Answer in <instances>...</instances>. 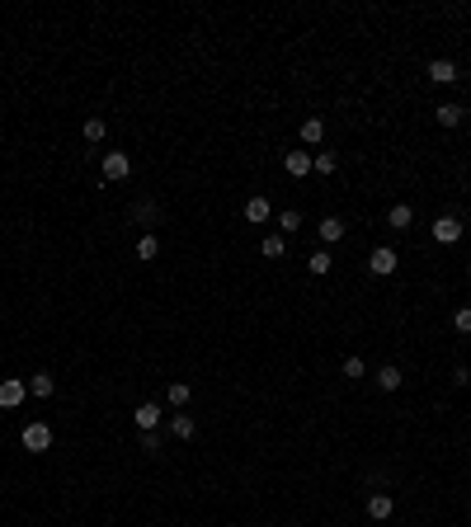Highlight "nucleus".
Returning <instances> with one entry per match:
<instances>
[{
  "label": "nucleus",
  "instance_id": "2",
  "mask_svg": "<svg viewBox=\"0 0 471 527\" xmlns=\"http://www.w3.org/2000/svg\"><path fill=\"white\" fill-rule=\"evenodd\" d=\"M24 448H29V452H47V448H52V429H47L43 419L24 424Z\"/></svg>",
  "mask_w": 471,
  "mask_h": 527
},
{
  "label": "nucleus",
  "instance_id": "11",
  "mask_svg": "<svg viewBox=\"0 0 471 527\" xmlns=\"http://www.w3.org/2000/svg\"><path fill=\"white\" fill-rule=\"evenodd\" d=\"M132 221H137V226H156V221H160V207H156L151 198H141L137 207H132Z\"/></svg>",
  "mask_w": 471,
  "mask_h": 527
},
{
  "label": "nucleus",
  "instance_id": "25",
  "mask_svg": "<svg viewBox=\"0 0 471 527\" xmlns=\"http://www.w3.org/2000/svg\"><path fill=\"white\" fill-rule=\"evenodd\" d=\"M311 165H316L321 174H335V165H340V160H335V151H316V155H311Z\"/></svg>",
  "mask_w": 471,
  "mask_h": 527
},
{
  "label": "nucleus",
  "instance_id": "4",
  "mask_svg": "<svg viewBox=\"0 0 471 527\" xmlns=\"http://www.w3.org/2000/svg\"><path fill=\"white\" fill-rule=\"evenodd\" d=\"M434 240H439V245H457V240H462V221H457L453 212H443V217L434 221Z\"/></svg>",
  "mask_w": 471,
  "mask_h": 527
},
{
  "label": "nucleus",
  "instance_id": "1",
  "mask_svg": "<svg viewBox=\"0 0 471 527\" xmlns=\"http://www.w3.org/2000/svg\"><path fill=\"white\" fill-rule=\"evenodd\" d=\"M396 264H401V259H396V249H392V245H377L373 254H368V273H377V278H392V273H396Z\"/></svg>",
  "mask_w": 471,
  "mask_h": 527
},
{
  "label": "nucleus",
  "instance_id": "9",
  "mask_svg": "<svg viewBox=\"0 0 471 527\" xmlns=\"http://www.w3.org/2000/svg\"><path fill=\"white\" fill-rule=\"evenodd\" d=\"M434 118H439V127H462L467 123V109H462V104H439Z\"/></svg>",
  "mask_w": 471,
  "mask_h": 527
},
{
  "label": "nucleus",
  "instance_id": "21",
  "mask_svg": "<svg viewBox=\"0 0 471 527\" xmlns=\"http://www.w3.org/2000/svg\"><path fill=\"white\" fill-rule=\"evenodd\" d=\"M52 391H57V382H52V377H47V372H38V377H33V382H29V396H38V401H47Z\"/></svg>",
  "mask_w": 471,
  "mask_h": 527
},
{
  "label": "nucleus",
  "instance_id": "15",
  "mask_svg": "<svg viewBox=\"0 0 471 527\" xmlns=\"http://www.w3.org/2000/svg\"><path fill=\"white\" fill-rule=\"evenodd\" d=\"M321 137H325V123H321V118H307V123H302V141H307V146H321Z\"/></svg>",
  "mask_w": 471,
  "mask_h": 527
},
{
  "label": "nucleus",
  "instance_id": "28",
  "mask_svg": "<svg viewBox=\"0 0 471 527\" xmlns=\"http://www.w3.org/2000/svg\"><path fill=\"white\" fill-rule=\"evenodd\" d=\"M141 452H160V438L156 434H141Z\"/></svg>",
  "mask_w": 471,
  "mask_h": 527
},
{
  "label": "nucleus",
  "instance_id": "3",
  "mask_svg": "<svg viewBox=\"0 0 471 527\" xmlns=\"http://www.w3.org/2000/svg\"><path fill=\"white\" fill-rule=\"evenodd\" d=\"M24 396H29V382H19V377L0 382V410H19V405H24Z\"/></svg>",
  "mask_w": 471,
  "mask_h": 527
},
{
  "label": "nucleus",
  "instance_id": "12",
  "mask_svg": "<svg viewBox=\"0 0 471 527\" xmlns=\"http://www.w3.org/2000/svg\"><path fill=\"white\" fill-rule=\"evenodd\" d=\"M259 249H264V259H283V254H288V235H264V240H259Z\"/></svg>",
  "mask_w": 471,
  "mask_h": 527
},
{
  "label": "nucleus",
  "instance_id": "27",
  "mask_svg": "<svg viewBox=\"0 0 471 527\" xmlns=\"http://www.w3.org/2000/svg\"><path fill=\"white\" fill-rule=\"evenodd\" d=\"M363 372H368V363H363L359 353H349V358H344V377L354 382V377H363Z\"/></svg>",
  "mask_w": 471,
  "mask_h": 527
},
{
  "label": "nucleus",
  "instance_id": "5",
  "mask_svg": "<svg viewBox=\"0 0 471 527\" xmlns=\"http://www.w3.org/2000/svg\"><path fill=\"white\" fill-rule=\"evenodd\" d=\"M127 174H132L127 151H109V155H104V179H109V184H118V179H127Z\"/></svg>",
  "mask_w": 471,
  "mask_h": 527
},
{
  "label": "nucleus",
  "instance_id": "6",
  "mask_svg": "<svg viewBox=\"0 0 471 527\" xmlns=\"http://www.w3.org/2000/svg\"><path fill=\"white\" fill-rule=\"evenodd\" d=\"M424 76L434 80V85H453V80H457V62H453V57H434Z\"/></svg>",
  "mask_w": 471,
  "mask_h": 527
},
{
  "label": "nucleus",
  "instance_id": "24",
  "mask_svg": "<svg viewBox=\"0 0 471 527\" xmlns=\"http://www.w3.org/2000/svg\"><path fill=\"white\" fill-rule=\"evenodd\" d=\"M104 132H109V127H104V118H85V141H104Z\"/></svg>",
  "mask_w": 471,
  "mask_h": 527
},
{
  "label": "nucleus",
  "instance_id": "14",
  "mask_svg": "<svg viewBox=\"0 0 471 527\" xmlns=\"http://www.w3.org/2000/svg\"><path fill=\"white\" fill-rule=\"evenodd\" d=\"M401 382H406L401 367H392V363H387V367H377V386H382V391H401Z\"/></svg>",
  "mask_w": 471,
  "mask_h": 527
},
{
  "label": "nucleus",
  "instance_id": "23",
  "mask_svg": "<svg viewBox=\"0 0 471 527\" xmlns=\"http://www.w3.org/2000/svg\"><path fill=\"white\" fill-rule=\"evenodd\" d=\"M188 396H193V391H188V382H170V391H165V401H170L174 410H179V405H188Z\"/></svg>",
  "mask_w": 471,
  "mask_h": 527
},
{
  "label": "nucleus",
  "instance_id": "7",
  "mask_svg": "<svg viewBox=\"0 0 471 527\" xmlns=\"http://www.w3.org/2000/svg\"><path fill=\"white\" fill-rule=\"evenodd\" d=\"M132 419H137V429H141V434H156V424H160V405H156V401H141L137 410H132Z\"/></svg>",
  "mask_w": 471,
  "mask_h": 527
},
{
  "label": "nucleus",
  "instance_id": "22",
  "mask_svg": "<svg viewBox=\"0 0 471 527\" xmlns=\"http://www.w3.org/2000/svg\"><path fill=\"white\" fill-rule=\"evenodd\" d=\"M307 264H311V273H316V278H325L330 268H335V259H330V249H316V254H311Z\"/></svg>",
  "mask_w": 471,
  "mask_h": 527
},
{
  "label": "nucleus",
  "instance_id": "10",
  "mask_svg": "<svg viewBox=\"0 0 471 527\" xmlns=\"http://www.w3.org/2000/svg\"><path fill=\"white\" fill-rule=\"evenodd\" d=\"M283 170L292 174V179H302V174H311V151H288V160H283Z\"/></svg>",
  "mask_w": 471,
  "mask_h": 527
},
{
  "label": "nucleus",
  "instance_id": "20",
  "mask_svg": "<svg viewBox=\"0 0 471 527\" xmlns=\"http://www.w3.org/2000/svg\"><path fill=\"white\" fill-rule=\"evenodd\" d=\"M170 434H174V438H193V434H198L193 415H174V419H170Z\"/></svg>",
  "mask_w": 471,
  "mask_h": 527
},
{
  "label": "nucleus",
  "instance_id": "26",
  "mask_svg": "<svg viewBox=\"0 0 471 527\" xmlns=\"http://www.w3.org/2000/svg\"><path fill=\"white\" fill-rule=\"evenodd\" d=\"M453 330H457V334H471V306H457L453 311Z\"/></svg>",
  "mask_w": 471,
  "mask_h": 527
},
{
  "label": "nucleus",
  "instance_id": "19",
  "mask_svg": "<svg viewBox=\"0 0 471 527\" xmlns=\"http://www.w3.org/2000/svg\"><path fill=\"white\" fill-rule=\"evenodd\" d=\"M269 217H273L269 198H250V202H245V221H269Z\"/></svg>",
  "mask_w": 471,
  "mask_h": 527
},
{
  "label": "nucleus",
  "instance_id": "17",
  "mask_svg": "<svg viewBox=\"0 0 471 527\" xmlns=\"http://www.w3.org/2000/svg\"><path fill=\"white\" fill-rule=\"evenodd\" d=\"M156 254H160V235H156V231H146V235L137 240V259H146V264H151Z\"/></svg>",
  "mask_w": 471,
  "mask_h": 527
},
{
  "label": "nucleus",
  "instance_id": "13",
  "mask_svg": "<svg viewBox=\"0 0 471 527\" xmlns=\"http://www.w3.org/2000/svg\"><path fill=\"white\" fill-rule=\"evenodd\" d=\"M316 231H321V240H325V245H335V240H344V221H340V217H325Z\"/></svg>",
  "mask_w": 471,
  "mask_h": 527
},
{
  "label": "nucleus",
  "instance_id": "18",
  "mask_svg": "<svg viewBox=\"0 0 471 527\" xmlns=\"http://www.w3.org/2000/svg\"><path fill=\"white\" fill-rule=\"evenodd\" d=\"M292 231H302V212L297 207H283L278 212V235H292Z\"/></svg>",
  "mask_w": 471,
  "mask_h": 527
},
{
  "label": "nucleus",
  "instance_id": "16",
  "mask_svg": "<svg viewBox=\"0 0 471 527\" xmlns=\"http://www.w3.org/2000/svg\"><path fill=\"white\" fill-rule=\"evenodd\" d=\"M387 221H392V231H410V221H415V212H410L406 202H396L392 212H387Z\"/></svg>",
  "mask_w": 471,
  "mask_h": 527
},
{
  "label": "nucleus",
  "instance_id": "8",
  "mask_svg": "<svg viewBox=\"0 0 471 527\" xmlns=\"http://www.w3.org/2000/svg\"><path fill=\"white\" fill-rule=\"evenodd\" d=\"M392 513H396V499L387 495V490H377V495L368 499V518H373V523H387Z\"/></svg>",
  "mask_w": 471,
  "mask_h": 527
}]
</instances>
